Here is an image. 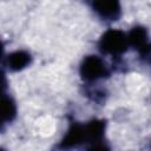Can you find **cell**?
<instances>
[{
  "label": "cell",
  "mask_w": 151,
  "mask_h": 151,
  "mask_svg": "<svg viewBox=\"0 0 151 151\" xmlns=\"http://www.w3.org/2000/svg\"><path fill=\"white\" fill-rule=\"evenodd\" d=\"M127 46H129L127 35L119 29L112 28L106 31L99 40V48L105 54L120 55L126 51Z\"/></svg>",
  "instance_id": "1"
},
{
  "label": "cell",
  "mask_w": 151,
  "mask_h": 151,
  "mask_svg": "<svg viewBox=\"0 0 151 151\" xmlns=\"http://www.w3.org/2000/svg\"><path fill=\"white\" fill-rule=\"evenodd\" d=\"M109 74L105 63L97 55L86 57L80 65V76L84 80L96 81Z\"/></svg>",
  "instance_id": "2"
},
{
  "label": "cell",
  "mask_w": 151,
  "mask_h": 151,
  "mask_svg": "<svg viewBox=\"0 0 151 151\" xmlns=\"http://www.w3.org/2000/svg\"><path fill=\"white\" fill-rule=\"evenodd\" d=\"M127 41H129V46L136 48L139 52L140 57L143 58L151 57V42L147 41V33L144 27L142 26L133 27L127 34Z\"/></svg>",
  "instance_id": "3"
},
{
  "label": "cell",
  "mask_w": 151,
  "mask_h": 151,
  "mask_svg": "<svg viewBox=\"0 0 151 151\" xmlns=\"http://www.w3.org/2000/svg\"><path fill=\"white\" fill-rule=\"evenodd\" d=\"M86 140V131L85 125H80L77 123H72L67 133L63 138L59 147L60 149H72L74 146H78L79 144L84 143Z\"/></svg>",
  "instance_id": "4"
},
{
  "label": "cell",
  "mask_w": 151,
  "mask_h": 151,
  "mask_svg": "<svg viewBox=\"0 0 151 151\" xmlns=\"http://www.w3.org/2000/svg\"><path fill=\"white\" fill-rule=\"evenodd\" d=\"M92 7L93 11L105 20H117L120 15V4L118 1H94Z\"/></svg>",
  "instance_id": "5"
},
{
  "label": "cell",
  "mask_w": 151,
  "mask_h": 151,
  "mask_svg": "<svg viewBox=\"0 0 151 151\" xmlns=\"http://www.w3.org/2000/svg\"><path fill=\"white\" fill-rule=\"evenodd\" d=\"M31 63V54L26 51H15L8 54L7 65L12 71H21Z\"/></svg>",
  "instance_id": "6"
},
{
  "label": "cell",
  "mask_w": 151,
  "mask_h": 151,
  "mask_svg": "<svg viewBox=\"0 0 151 151\" xmlns=\"http://www.w3.org/2000/svg\"><path fill=\"white\" fill-rule=\"evenodd\" d=\"M85 131H86V140L90 142L91 144L101 142L105 131V122L94 119L85 125Z\"/></svg>",
  "instance_id": "7"
},
{
  "label": "cell",
  "mask_w": 151,
  "mask_h": 151,
  "mask_svg": "<svg viewBox=\"0 0 151 151\" xmlns=\"http://www.w3.org/2000/svg\"><path fill=\"white\" fill-rule=\"evenodd\" d=\"M17 114V106L12 98L4 96L2 97V123L11 122Z\"/></svg>",
  "instance_id": "8"
},
{
  "label": "cell",
  "mask_w": 151,
  "mask_h": 151,
  "mask_svg": "<svg viewBox=\"0 0 151 151\" xmlns=\"http://www.w3.org/2000/svg\"><path fill=\"white\" fill-rule=\"evenodd\" d=\"M88 151H110V150L106 146V144L101 140V142H97V143L91 144V146L88 147Z\"/></svg>",
  "instance_id": "9"
}]
</instances>
